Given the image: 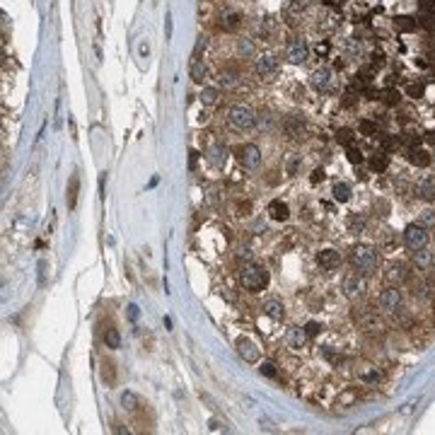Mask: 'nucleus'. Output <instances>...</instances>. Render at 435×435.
<instances>
[{
    "label": "nucleus",
    "mask_w": 435,
    "mask_h": 435,
    "mask_svg": "<svg viewBox=\"0 0 435 435\" xmlns=\"http://www.w3.org/2000/svg\"><path fill=\"white\" fill-rule=\"evenodd\" d=\"M406 95L413 97V99L423 97V95H425V82H408V85H406Z\"/></svg>",
    "instance_id": "34"
},
{
    "label": "nucleus",
    "mask_w": 435,
    "mask_h": 435,
    "mask_svg": "<svg viewBox=\"0 0 435 435\" xmlns=\"http://www.w3.org/2000/svg\"><path fill=\"white\" fill-rule=\"evenodd\" d=\"M240 22H242V17H240V13H235V10H225V13L220 15V27L225 29V32L237 29Z\"/></svg>",
    "instance_id": "23"
},
{
    "label": "nucleus",
    "mask_w": 435,
    "mask_h": 435,
    "mask_svg": "<svg viewBox=\"0 0 435 435\" xmlns=\"http://www.w3.org/2000/svg\"><path fill=\"white\" fill-rule=\"evenodd\" d=\"M276 70H278V61H276V56H271V54L257 56V61H254V73H257V75L266 78V75H273Z\"/></svg>",
    "instance_id": "12"
},
{
    "label": "nucleus",
    "mask_w": 435,
    "mask_h": 435,
    "mask_svg": "<svg viewBox=\"0 0 435 435\" xmlns=\"http://www.w3.org/2000/svg\"><path fill=\"white\" fill-rule=\"evenodd\" d=\"M334 198L339 201V203H346V201H351V186L348 184H343V181H339V184H334Z\"/></svg>",
    "instance_id": "29"
},
{
    "label": "nucleus",
    "mask_w": 435,
    "mask_h": 435,
    "mask_svg": "<svg viewBox=\"0 0 435 435\" xmlns=\"http://www.w3.org/2000/svg\"><path fill=\"white\" fill-rule=\"evenodd\" d=\"M104 343H107V348H121V336L114 326L104 331Z\"/></svg>",
    "instance_id": "31"
},
{
    "label": "nucleus",
    "mask_w": 435,
    "mask_h": 435,
    "mask_svg": "<svg viewBox=\"0 0 435 435\" xmlns=\"http://www.w3.org/2000/svg\"><path fill=\"white\" fill-rule=\"evenodd\" d=\"M416 196L423 198V201H435V174H423L418 181H416Z\"/></svg>",
    "instance_id": "11"
},
{
    "label": "nucleus",
    "mask_w": 435,
    "mask_h": 435,
    "mask_svg": "<svg viewBox=\"0 0 435 435\" xmlns=\"http://www.w3.org/2000/svg\"><path fill=\"white\" fill-rule=\"evenodd\" d=\"M372 66H384V54L382 51H372Z\"/></svg>",
    "instance_id": "56"
},
{
    "label": "nucleus",
    "mask_w": 435,
    "mask_h": 435,
    "mask_svg": "<svg viewBox=\"0 0 435 435\" xmlns=\"http://www.w3.org/2000/svg\"><path fill=\"white\" fill-rule=\"evenodd\" d=\"M319 331H322V324H319V322H307V324H305V334H307L310 339L317 336Z\"/></svg>",
    "instance_id": "47"
},
{
    "label": "nucleus",
    "mask_w": 435,
    "mask_h": 435,
    "mask_svg": "<svg viewBox=\"0 0 435 435\" xmlns=\"http://www.w3.org/2000/svg\"><path fill=\"white\" fill-rule=\"evenodd\" d=\"M377 305H380L382 312H387V314H392L394 310H399V307H401V293L396 290V286L382 290L380 298H377Z\"/></svg>",
    "instance_id": "7"
},
{
    "label": "nucleus",
    "mask_w": 435,
    "mask_h": 435,
    "mask_svg": "<svg viewBox=\"0 0 435 435\" xmlns=\"http://www.w3.org/2000/svg\"><path fill=\"white\" fill-rule=\"evenodd\" d=\"M307 3H310V5H312V3H317V0H307Z\"/></svg>",
    "instance_id": "63"
},
{
    "label": "nucleus",
    "mask_w": 435,
    "mask_h": 435,
    "mask_svg": "<svg viewBox=\"0 0 435 435\" xmlns=\"http://www.w3.org/2000/svg\"><path fill=\"white\" fill-rule=\"evenodd\" d=\"M283 128H286V133L290 138H300L302 131H305V121L300 116H288L286 121H283Z\"/></svg>",
    "instance_id": "20"
},
{
    "label": "nucleus",
    "mask_w": 435,
    "mask_h": 435,
    "mask_svg": "<svg viewBox=\"0 0 435 435\" xmlns=\"http://www.w3.org/2000/svg\"><path fill=\"white\" fill-rule=\"evenodd\" d=\"M365 278L360 276V273H353V276H348L346 281H343V295L348 300H360L363 295H365Z\"/></svg>",
    "instance_id": "6"
},
{
    "label": "nucleus",
    "mask_w": 435,
    "mask_h": 435,
    "mask_svg": "<svg viewBox=\"0 0 435 435\" xmlns=\"http://www.w3.org/2000/svg\"><path fill=\"white\" fill-rule=\"evenodd\" d=\"M310 85H312V90H317V92H326V90L331 87V70L317 68L312 75H310Z\"/></svg>",
    "instance_id": "14"
},
{
    "label": "nucleus",
    "mask_w": 435,
    "mask_h": 435,
    "mask_svg": "<svg viewBox=\"0 0 435 435\" xmlns=\"http://www.w3.org/2000/svg\"><path fill=\"white\" fill-rule=\"evenodd\" d=\"M324 177H326V174H324V169H322V167H317V169L312 172V177H310V179H312V184H319V181H324Z\"/></svg>",
    "instance_id": "55"
},
{
    "label": "nucleus",
    "mask_w": 435,
    "mask_h": 435,
    "mask_svg": "<svg viewBox=\"0 0 435 435\" xmlns=\"http://www.w3.org/2000/svg\"><path fill=\"white\" fill-rule=\"evenodd\" d=\"M351 266H353L360 276H370L372 271H377V266H380V254H377V249H372V247H367V245L353 247V249H351Z\"/></svg>",
    "instance_id": "1"
},
{
    "label": "nucleus",
    "mask_w": 435,
    "mask_h": 435,
    "mask_svg": "<svg viewBox=\"0 0 435 435\" xmlns=\"http://www.w3.org/2000/svg\"><path fill=\"white\" fill-rule=\"evenodd\" d=\"M102 380L107 382V384H114V382H116V367H114L111 360H104V363H102Z\"/></svg>",
    "instance_id": "30"
},
{
    "label": "nucleus",
    "mask_w": 435,
    "mask_h": 435,
    "mask_svg": "<svg viewBox=\"0 0 435 435\" xmlns=\"http://www.w3.org/2000/svg\"><path fill=\"white\" fill-rule=\"evenodd\" d=\"M286 56H288L290 63H305L307 56H310V46L305 44V39H293L290 44H288Z\"/></svg>",
    "instance_id": "10"
},
{
    "label": "nucleus",
    "mask_w": 435,
    "mask_h": 435,
    "mask_svg": "<svg viewBox=\"0 0 435 435\" xmlns=\"http://www.w3.org/2000/svg\"><path fill=\"white\" fill-rule=\"evenodd\" d=\"M358 131L363 136H377V123L370 121V119H363V121L358 123Z\"/></svg>",
    "instance_id": "36"
},
{
    "label": "nucleus",
    "mask_w": 435,
    "mask_h": 435,
    "mask_svg": "<svg viewBox=\"0 0 435 435\" xmlns=\"http://www.w3.org/2000/svg\"><path fill=\"white\" fill-rule=\"evenodd\" d=\"M358 326L365 331V334H382V319L377 317V312L372 307H363V310H355L353 312Z\"/></svg>",
    "instance_id": "4"
},
{
    "label": "nucleus",
    "mask_w": 435,
    "mask_h": 435,
    "mask_svg": "<svg viewBox=\"0 0 435 435\" xmlns=\"http://www.w3.org/2000/svg\"><path fill=\"white\" fill-rule=\"evenodd\" d=\"M264 314H266V317H271V319H276V322H281V319H283V302H281V300H266V302H264Z\"/></svg>",
    "instance_id": "21"
},
{
    "label": "nucleus",
    "mask_w": 435,
    "mask_h": 435,
    "mask_svg": "<svg viewBox=\"0 0 435 435\" xmlns=\"http://www.w3.org/2000/svg\"><path fill=\"white\" fill-rule=\"evenodd\" d=\"M271 123H273V116H271V114H261V116L257 119V123H254V126H259V128H264V131H269V128H271Z\"/></svg>",
    "instance_id": "45"
},
{
    "label": "nucleus",
    "mask_w": 435,
    "mask_h": 435,
    "mask_svg": "<svg viewBox=\"0 0 435 435\" xmlns=\"http://www.w3.org/2000/svg\"><path fill=\"white\" fill-rule=\"evenodd\" d=\"M418 25L425 29H435V17H430V15H423L421 20H418Z\"/></svg>",
    "instance_id": "53"
},
{
    "label": "nucleus",
    "mask_w": 435,
    "mask_h": 435,
    "mask_svg": "<svg viewBox=\"0 0 435 435\" xmlns=\"http://www.w3.org/2000/svg\"><path fill=\"white\" fill-rule=\"evenodd\" d=\"M384 278H387V283H392V286H401V283L408 278L406 266H404V264H392V266L387 269V273H384Z\"/></svg>",
    "instance_id": "15"
},
{
    "label": "nucleus",
    "mask_w": 435,
    "mask_h": 435,
    "mask_svg": "<svg viewBox=\"0 0 435 435\" xmlns=\"http://www.w3.org/2000/svg\"><path fill=\"white\" fill-rule=\"evenodd\" d=\"M413 261H416V266H421V269H428V266H433V261H435V252H430L428 247H421V249H413Z\"/></svg>",
    "instance_id": "19"
},
{
    "label": "nucleus",
    "mask_w": 435,
    "mask_h": 435,
    "mask_svg": "<svg viewBox=\"0 0 435 435\" xmlns=\"http://www.w3.org/2000/svg\"><path fill=\"white\" fill-rule=\"evenodd\" d=\"M430 295H433V286H430V283H416V286H413V298L428 300Z\"/></svg>",
    "instance_id": "33"
},
{
    "label": "nucleus",
    "mask_w": 435,
    "mask_h": 435,
    "mask_svg": "<svg viewBox=\"0 0 435 435\" xmlns=\"http://www.w3.org/2000/svg\"><path fill=\"white\" fill-rule=\"evenodd\" d=\"M305 341H307V334H305V329H300V326H293V329H288L286 334V343L290 346V348H302L305 346Z\"/></svg>",
    "instance_id": "17"
},
{
    "label": "nucleus",
    "mask_w": 435,
    "mask_h": 435,
    "mask_svg": "<svg viewBox=\"0 0 435 435\" xmlns=\"http://www.w3.org/2000/svg\"><path fill=\"white\" fill-rule=\"evenodd\" d=\"M78 196H80V174L75 172V174L70 177L68 193H66V203H68V208H70V210H73V208L78 205Z\"/></svg>",
    "instance_id": "18"
},
{
    "label": "nucleus",
    "mask_w": 435,
    "mask_h": 435,
    "mask_svg": "<svg viewBox=\"0 0 435 435\" xmlns=\"http://www.w3.org/2000/svg\"><path fill=\"white\" fill-rule=\"evenodd\" d=\"M346 155H348V162H353V164H360V162H363V152L355 148V145L346 148Z\"/></svg>",
    "instance_id": "42"
},
{
    "label": "nucleus",
    "mask_w": 435,
    "mask_h": 435,
    "mask_svg": "<svg viewBox=\"0 0 435 435\" xmlns=\"http://www.w3.org/2000/svg\"><path fill=\"white\" fill-rule=\"evenodd\" d=\"M317 264H319L324 271H334V269L341 266V254L336 249H322V252L317 254Z\"/></svg>",
    "instance_id": "13"
},
{
    "label": "nucleus",
    "mask_w": 435,
    "mask_h": 435,
    "mask_svg": "<svg viewBox=\"0 0 435 435\" xmlns=\"http://www.w3.org/2000/svg\"><path fill=\"white\" fill-rule=\"evenodd\" d=\"M196 160H198V152H196V150H191V152H189V167H191V169L196 167Z\"/></svg>",
    "instance_id": "58"
},
{
    "label": "nucleus",
    "mask_w": 435,
    "mask_h": 435,
    "mask_svg": "<svg viewBox=\"0 0 435 435\" xmlns=\"http://www.w3.org/2000/svg\"><path fill=\"white\" fill-rule=\"evenodd\" d=\"M387 167H389V157H387L384 152H377V155L370 157V169H372V172H384Z\"/></svg>",
    "instance_id": "28"
},
{
    "label": "nucleus",
    "mask_w": 435,
    "mask_h": 435,
    "mask_svg": "<svg viewBox=\"0 0 435 435\" xmlns=\"http://www.w3.org/2000/svg\"><path fill=\"white\" fill-rule=\"evenodd\" d=\"M228 123H230V128H235V131H247V128H252L257 123V116H254V111L247 107V104L235 102L228 109Z\"/></svg>",
    "instance_id": "3"
},
{
    "label": "nucleus",
    "mask_w": 435,
    "mask_h": 435,
    "mask_svg": "<svg viewBox=\"0 0 435 435\" xmlns=\"http://www.w3.org/2000/svg\"><path fill=\"white\" fill-rule=\"evenodd\" d=\"M121 406L128 408V411H136V408H138V396L133 394V392H128V389H126V392L121 394Z\"/></svg>",
    "instance_id": "35"
},
{
    "label": "nucleus",
    "mask_w": 435,
    "mask_h": 435,
    "mask_svg": "<svg viewBox=\"0 0 435 435\" xmlns=\"http://www.w3.org/2000/svg\"><path fill=\"white\" fill-rule=\"evenodd\" d=\"M418 225H423L425 230L435 228V210H423L421 218H418Z\"/></svg>",
    "instance_id": "39"
},
{
    "label": "nucleus",
    "mask_w": 435,
    "mask_h": 435,
    "mask_svg": "<svg viewBox=\"0 0 435 435\" xmlns=\"http://www.w3.org/2000/svg\"><path fill=\"white\" fill-rule=\"evenodd\" d=\"M169 34H172V17L167 15V37H169Z\"/></svg>",
    "instance_id": "61"
},
{
    "label": "nucleus",
    "mask_w": 435,
    "mask_h": 435,
    "mask_svg": "<svg viewBox=\"0 0 435 435\" xmlns=\"http://www.w3.org/2000/svg\"><path fill=\"white\" fill-rule=\"evenodd\" d=\"M322 355H324L329 363H334V365H339L341 363V355H336L334 351H329V348H322Z\"/></svg>",
    "instance_id": "51"
},
{
    "label": "nucleus",
    "mask_w": 435,
    "mask_h": 435,
    "mask_svg": "<svg viewBox=\"0 0 435 435\" xmlns=\"http://www.w3.org/2000/svg\"><path fill=\"white\" fill-rule=\"evenodd\" d=\"M360 380L367 382V384H377V382L382 380V375H380V370L375 367V370H365V372L360 375Z\"/></svg>",
    "instance_id": "41"
},
{
    "label": "nucleus",
    "mask_w": 435,
    "mask_h": 435,
    "mask_svg": "<svg viewBox=\"0 0 435 435\" xmlns=\"http://www.w3.org/2000/svg\"><path fill=\"white\" fill-rule=\"evenodd\" d=\"M205 157H208V162L213 164V167H218V169H220V167L225 164V160H228V150L223 148V145H215V148L208 150V155H205Z\"/></svg>",
    "instance_id": "24"
},
{
    "label": "nucleus",
    "mask_w": 435,
    "mask_h": 435,
    "mask_svg": "<svg viewBox=\"0 0 435 435\" xmlns=\"http://www.w3.org/2000/svg\"><path fill=\"white\" fill-rule=\"evenodd\" d=\"M266 213H269V218H271V220H278V223L288 220V215H290L288 203H286V201H281V198L271 201V203H269V208H266Z\"/></svg>",
    "instance_id": "16"
},
{
    "label": "nucleus",
    "mask_w": 435,
    "mask_h": 435,
    "mask_svg": "<svg viewBox=\"0 0 435 435\" xmlns=\"http://www.w3.org/2000/svg\"><path fill=\"white\" fill-rule=\"evenodd\" d=\"M423 138L418 136V133H406V136L401 138V143H404V145H408V148L413 150V148H418V143H421Z\"/></svg>",
    "instance_id": "43"
},
{
    "label": "nucleus",
    "mask_w": 435,
    "mask_h": 435,
    "mask_svg": "<svg viewBox=\"0 0 435 435\" xmlns=\"http://www.w3.org/2000/svg\"><path fill=\"white\" fill-rule=\"evenodd\" d=\"M300 167V155H293L290 160H288V174H295Z\"/></svg>",
    "instance_id": "52"
},
{
    "label": "nucleus",
    "mask_w": 435,
    "mask_h": 435,
    "mask_svg": "<svg viewBox=\"0 0 435 435\" xmlns=\"http://www.w3.org/2000/svg\"><path fill=\"white\" fill-rule=\"evenodd\" d=\"M237 155H240V162H242V167H245V169H257L259 164H261V150H259L254 143H247V145H242Z\"/></svg>",
    "instance_id": "9"
},
{
    "label": "nucleus",
    "mask_w": 435,
    "mask_h": 435,
    "mask_svg": "<svg viewBox=\"0 0 435 435\" xmlns=\"http://www.w3.org/2000/svg\"><path fill=\"white\" fill-rule=\"evenodd\" d=\"M237 54L242 56V58H252V56L257 54V49H254V44H252V39H247V37H242V39H237Z\"/></svg>",
    "instance_id": "26"
},
{
    "label": "nucleus",
    "mask_w": 435,
    "mask_h": 435,
    "mask_svg": "<svg viewBox=\"0 0 435 435\" xmlns=\"http://www.w3.org/2000/svg\"><path fill=\"white\" fill-rule=\"evenodd\" d=\"M418 10L423 15H430L435 10V0H418Z\"/></svg>",
    "instance_id": "49"
},
{
    "label": "nucleus",
    "mask_w": 435,
    "mask_h": 435,
    "mask_svg": "<svg viewBox=\"0 0 435 435\" xmlns=\"http://www.w3.org/2000/svg\"><path fill=\"white\" fill-rule=\"evenodd\" d=\"M138 314H140V312H138V305H131V307H128V317H131V319L136 322V319H138Z\"/></svg>",
    "instance_id": "59"
},
{
    "label": "nucleus",
    "mask_w": 435,
    "mask_h": 435,
    "mask_svg": "<svg viewBox=\"0 0 435 435\" xmlns=\"http://www.w3.org/2000/svg\"><path fill=\"white\" fill-rule=\"evenodd\" d=\"M380 99L384 102V104H389V107H394V104H399V99H401V95L396 92V90H387V92H382Z\"/></svg>",
    "instance_id": "40"
},
{
    "label": "nucleus",
    "mask_w": 435,
    "mask_h": 435,
    "mask_svg": "<svg viewBox=\"0 0 435 435\" xmlns=\"http://www.w3.org/2000/svg\"><path fill=\"white\" fill-rule=\"evenodd\" d=\"M237 257L245 259V261H252V249H249V247H242V249L237 252Z\"/></svg>",
    "instance_id": "57"
},
{
    "label": "nucleus",
    "mask_w": 435,
    "mask_h": 435,
    "mask_svg": "<svg viewBox=\"0 0 435 435\" xmlns=\"http://www.w3.org/2000/svg\"><path fill=\"white\" fill-rule=\"evenodd\" d=\"M336 140H339L343 148H351V145H353V131H351V128H339Z\"/></svg>",
    "instance_id": "37"
},
{
    "label": "nucleus",
    "mask_w": 435,
    "mask_h": 435,
    "mask_svg": "<svg viewBox=\"0 0 435 435\" xmlns=\"http://www.w3.org/2000/svg\"><path fill=\"white\" fill-rule=\"evenodd\" d=\"M191 78H193V82H203V78H205L203 61H193V66H191Z\"/></svg>",
    "instance_id": "38"
},
{
    "label": "nucleus",
    "mask_w": 435,
    "mask_h": 435,
    "mask_svg": "<svg viewBox=\"0 0 435 435\" xmlns=\"http://www.w3.org/2000/svg\"><path fill=\"white\" fill-rule=\"evenodd\" d=\"M394 27L399 29V32L408 34V32H413V29L418 27V20H413V17H406V15H401V17H396V20H394Z\"/></svg>",
    "instance_id": "25"
},
{
    "label": "nucleus",
    "mask_w": 435,
    "mask_h": 435,
    "mask_svg": "<svg viewBox=\"0 0 435 435\" xmlns=\"http://www.w3.org/2000/svg\"><path fill=\"white\" fill-rule=\"evenodd\" d=\"M346 225H348V232H353V235H360V232L365 230V218L358 215V213H353V215H348Z\"/></svg>",
    "instance_id": "27"
},
{
    "label": "nucleus",
    "mask_w": 435,
    "mask_h": 435,
    "mask_svg": "<svg viewBox=\"0 0 435 435\" xmlns=\"http://www.w3.org/2000/svg\"><path fill=\"white\" fill-rule=\"evenodd\" d=\"M220 85H223V87H228V90H235L240 82H237V78H235V75H228V73H225V75H220Z\"/></svg>",
    "instance_id": "46"
},
{
    "label": "nucleus",
    "mask_w": 435,
    "mask_h": 435,
    "mask_svg": "<svg viewBox=\"0 0 435 435\" xmlns=\"http://www.w3.org/2000/svg\"><path fill=\"white\" fill-rule=\"evenodd\" d=\"M408 162L413 164V167H428L430 164V152L428 150H421V148H413L411 152H408Z\"/></svg>",
    "instance_id": "22"
},
{
    "label": "nucleus",
    "mask_w": 435,
    "mask_h": 435,
    "mask_svg": "<svg viewBox=\"0 0 435 435\" xmlns=\"http://www.w3.org/2000/svg\"><path fill=\"white\" fill-rule=\"evenodd\" d=\"M433 276H435V266H433Z\"/></svg>",
    "instance_id": "64"
},
{
    "label": "nucleus",
    "mask_w": 435,
    "mask_h": 435,
    "mask_svg": "<svg viewBox=\"0 0 435 435\" xmlns=\"http://www.w3.org/2000/svg\"><path fill=\"white\" fill-rule=\"evenodd\" d=\"M249 210H252V203H249V201H240V203H237V215H249Z\"/></svg>",
    "instance_id": "54"
},
{
    "label": "nucleus",
    "mask_w": 435,
    "mask_h": 435,
    "mask_svg": "<svg viewBox=\"0 0 435 435\" xmlns=\"http://www.w3.org/2000/svg\"><path fill=\"white\" fill-rule=\"evenodd\" d=\"M259 372H261V375H266V377H276V365H273V363H261Z\"/></svg>",
    "instance_id": "50"
},
{
    "label": "nucleus",
    "mask_w": 435,
    "mask_h": 435,
    "mask_svg": "<svg viewBox=\"0 0 435 435\" xmlns=\"http://www.w3.org/2000/svg\"><path fill=\"white\" fill-rule=\"evenodd\" d=\"M423 138H425V143H430V145H435V128H433V131H428V133H425Z\"/></svg>",
    "instance_id": "60"
},
{
    "label": "nucleus",
    "mask_w": 435,
    "mask_h": 435,
    "mask_svg": "<svg viewBox=\"0 0 435 435\" xmlns=\"http://www.w3.org/2000/svg\"><path fill=\"white\" fill-rule=\"evenodd\" d=\"M404 245L408 249H421V247H425L428 245V232H425V228L418 225V223L406 225V230H404Z\"/></svg>",
    "instance_id": "5"
},
{
    "label": "nucleus",
    "mask_w": 435,
    "mask_h": 435,
    "mask_svg": "<svg viewBox=\"0 0 435 435\" xmlns=\"http://www.w3.org/2000/svg\"><path fill=\"white\" fill-rule=\"evenodd\" d=\"M140 56H143V58L148 56V44H143V46H140Z\"/></svg>",
    "instance_id": "62"
},
{
    "label": "nucleus",
    "mask_w": 435,
    "mask_h": 435,
    "mask_svg": "<svg viewBox=\"0 0 435 435\" xmlns=\"http://www.w3.org/2000/svg\"><path fill=\"white\" fill-rule=\"evenodd\" d=\"M240 283L247 293H261L264 288L269 286V271L261 266V264H254L249 261L247 266H242L240 271Z\"/></svg>",
    "instance_id": "2"
},
{
    "label": "nucleus",
    "mask_w": 435,
    "mask_h": 435,
    "mask_svg": "<svg viewBox=\"0 0 435 435\" xmlns=\"http://www.w3.org/2000/svg\"><path fill=\"white\" fill-rule=\"evenodd\" d=\"M329 51H331V44H329V41H317L314 54L319 56V58H326V56H329Z\"/></svg>",
    "instance_id": "44"
},
{
    "label": "nucleus",
    "mask_w": 435,
    "mask_h": 435,
    "mask_svg": "<svg viewBox=\"0 0 435 435\" xmlns=\"http://www.w3.org/2000/svg\"><path fill=\"white\" fill-rule=\"evenodd\" d=\"M235 348H237L240 358H242V360H247V363H257L259 355H261L259 346L252 339H247V336H240V339L235 341Z\"/></svg>",
    "instance_id": "8"
},
{
    "label": "nucleus",
    "mask_w": 435,
    "mask_h": 435,
    "mask_svg": "<svg viewBox=\"0 0 435 435\" xmlns=\"http://www.w3.org/2000/svg\"><path fill=\"white\" fill-rule=\"evenodd\" d=\"M218 97H220V90H218V87H203V90H201V104H215Z\"/></svg>",
    "instance_id": "32"
},
{
    "label": "nucleus",
    "mask_w": 435,
    "mask_h": 435,
    "mask_svg": "<svg viewBox=\"0 0 435 435\" xmlns=\"http://www.w3.org/2000/svg\"><path fill=\"white\" fill-rule=\"evenodd\" d=\"M396 143H399V140H396V138H389V136H380V148L384 150V152H387V150H392L396 145Z\"/></svg>",
    "instance_id": "48"
}]
</instances>
